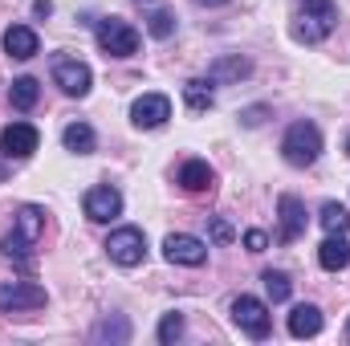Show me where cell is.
I'll use <instances>...</instances> for the list:
<instances>
[{"mask_svg": "<svg viewBox=\"0 0 350 346\" xmlns=\"http://www.w3.org/2000/svg\"><path fill=\"white\" fill-rule=\"evenodd\" d=\"M41 232H45V212H41L37 204H25V208L16 212L12 232L0 241V253L8 261H16V265H29V249L41 241Z\"/></svg>", "mask_w": 350, "mask_h": 346, "instance_id": "6da1fadb", "label": "cell"}, {"mask_svg": "<svg viewBox=\"0 0 350 346\" xmlns=\"http://www.w3.org/2000/svg\"><path fill=\"white\" fill-rule=\"evenodd\" d=\"M334 25H338V4L334 0H306L301 12H297V25H293V41L318 45L334 33Z\"/></svg>", "mask_w": 350, "mask_h": 346, "instance_id": "7a4b0ae2", "label": "cell"}, {"mask_svg": "<svg viewBox=\"0 0 350 346\" xmlns=\"http://www.w3.org/2000/svg\"><path fill=\"white\" fill-rule=\"evenodd\" d=\"M281 155L289 168H310L322 155V131L314 122H293L281 139Z\"/></svg>", "mask_w": 350, "mask_h": 346, "instance_id": "3957f363", "label": "cell"}, {"mask_svg": "<svg viewBox=\"0 0 350 346\" xmlns=\"http://www.w3.org/2000/svg\"><path fill=\"white\" fill-rule=\"evenodd\" d=\"M98 45H102L106 57H135L139 53V33H135V25H126L118 16H106V21H98Z\"/></svg>", "mask_w": 350, "mask_h": 346, "instance_id": "277c9868", "label": "cell"}, {"mask_svg": "<svg viewBox=\"0 0 350 346\" xmlns=\"http://www.w3.org/2000/svg\"><path fill=\"white\" fill-rule=\"evenodd\" d=\"M232 322H237L249 338H265V334L273 330V314H269V306L257 302V297H249V293H241V297L232 302Z\"/></svg>", "mask_w": 350, "mask_h": 346, "instance_id": "5b68a950", "label": "cell"}, {"mask_svg": "<svg viewBox=\"0 0 350 346\" xmlns=\"http://www.w3.org/2000/svg\"><path fill=\"white\" fill-rule=\"evenodd\" d=\"M106 253H110L114 265L135 269L139 261L147 257V237H143L139 228H114V232H110V241H106Z\"/></svg>", "mask_w": 350, "mask_h": 346, "instance_id": "8992f818", "label": "cell"}, {"mask_svg": "<svg viewBox=\"0 0 350 346\" xmlns=\"http://www.w3.org/2000/svg\"><path fill=\"white\" fill-rule=\"evenodd\" d=\"M45 302H49L45 289L33 285V281H4V285H0V310H4V314H16V310H41Z\"/></svg>", "mask_w": 350, "mask_h": 346, "instance_id": "52a82bcc", "label": "cell"}, {"mask_svg": "<svg viewBox=\"0 0 350 346\" xmlns=\"http://www.w3.org/2000/svg\"><path fill=\"white\" fill-rule=\"evenodd\" d=\"M53 82L62 86V94H70V98H86L94 74H90L86 62H78V57H57L53 62Z\"/></svg>", "mask_w": 350, "mask_h": 346, "instance_id": "ba28073f", "label": "cell"}, {"mask_svg": "<svg viewBox=\"0 0 350 346\" xmlns=\"http://www.w3.org/2000/svg\"><path fill=\"white\" fill-rule=\"evenodd\" d=\"M167 118H172L167 94H143V98H135V106H131V122H135L139 131H155V127H163Z\"/></svg>", "mask_w": 350, "mask_h": 346, "instance_id": "9c48e42d", "label": "cell"}, {"mask_svg": "<svg viewBox=\"0 0 350 346\" xmlns=\"http://www.w3.org/2000/svg\"><path fill=\"white\" fill-rule=\"evenodd\" d=\"M37 143H41V135L29 122H12V127L0 131V155L4 159H29L37 151Z\"/></svg>", "mask_w": 350, "mask_h": 346, "instance_id": "30bf717a", "label": "cell"}, {"mask_svg": "<svg viewBox=\"0 0 350 346\" xmlns=\"http://www.w3.org/2000/svg\"><path fill=\"white\" fill-rule=\"evenodd\" d=\"M163 253L172 265H187V269H200L204 261H208V245L200 241V237H187V232H172L167 241H163Z\"/></svg>", "mask_w": 350, "mask_h": 346, "instance_id": "8fae6325", "label": "cell"}, {"mask_svg": "<svg viewBox=\"0 0 350 346\" xmlns=\"http://www.w3.org/2000/svg\"><path fill=\"white\" fill-rule=\"evenodd\" d=\"M82 208H86V216L94 220V224H106V220H114V216L122 212V196H118V187L98 183V187H90L86 191Z\"/></svg>", "mask_w": 350, "mask_h": 346, "instance_id": "7c38bea8", "label": "cell"}, {"mask_svg": "<svg viewBox=\"0 0 350 346\" xmlns=\"http://www.w3.org/2000/svg\"><path fill=\"white\" fill-rule=\"evenodd\" d=\"M277 216H281L277 241H281V245H293V241L306 232V208H301V200H297V196H281V200H277Z\"/></svg>", "mask_w": 350, "mask_h": 346, "instance_id": "4fadbf2b", "label": "cell"}, {"mask_svg": "<svg viewBox=\"0 0 350 346\" xmlns=\"http://www.w3.org/2000/svg\"><path fill=\"white\" fill-rule=\"evenodd\" d=\"M37 49H41V41H37V33L29 25H8L4 29V53L8 57L29 62V57H37Z\"/></svg>", "mask_w": 350, "mask_h": 346, "instance_id": "5bb4252c", "label": "cell"}, {"mask_svg": "<svg viewBox=\"0 0 350 346\" xmlns=\"http://www.w3.org/2000/svg\"><path fill=\"white\" fill-rule=\"evenodd\" d=\"M318 265H322L326 273L347 269V265H350V241H347V232H330V237L322 241V249H318Z\"/></svg>", "mask_w": 350, "mask_h": 346, "instance_id": "9a60e30c", "label": "cell"}, {"mask_svg": "<svg viewBox=\"0 0 350 346\" xmlns=\"http://www.w3.org/2000/svg\"><path fill=\"white\" fill-rule=\"evenodd\" d=\"M249 62L241 57V53H232V57H220V62H212L208 66V82L212 86H224V82H241V78H249Z\"/></svg>", "mask_w": 350, "mask_h": 346, "instance_id": "2e32d148", "label": "cell"}, {"mask_svg": "<svg viewBox=\"0 0 350 346\" xmlns=\"http://www.w3.org/2000/svg\"><path fill=\"white\" fill-rule=\"evenodd\" d=\"M322 330V310L318 306H293L289 314V334L293 338H314Z\"/></svg>", "mask_w": 350, "mask_h": 346, "instance_id": "e0dca14e", "label": "cell"}, {"mask_svg": "<svg viewBox=\"0 0 350 346\" xmlns=\"http://www.w3.org/2000/svg\"><path fill=\"white\" fill-rule=\"evenodd\" d=\"M212 168L204 163V159H187L183 168H179V183H183V191H212Z\"/></svg>", "mask_w": 350, "mask_h": 346, "instance_id": "ac0fdd59", "label": "cell"}, {"mask_svg": "<svg viewBox=\"0 0 350 346\" xmlns=\"http://www.w3.org/2000/svg\"><path fill=\"white\" fill-rule=\"evenodd\" d=\"M62 143H66V151H74V155H90V151H94V131H90L86 122H70V127L62 131Z\"/></svg>", "mask_w": 350, "mask_h": 346, "instance_id": "d6986e66", "label": "cell"}, {"mask_svg": "<svg viewBox=\"0 0 350 346\" xmlns=\"http://www.w3.org/2000/svg\"><path fill=\"white\" fill-rule=\"evenodd\" d=\"M37 98H41L37 78H16V82L8 86V102H12L16 110H33V106H37Z\"/></svg>", "mask_w": 350, "mask_h": 346, "instance_id": "ffe728a7", "label": "cell"}, {"mask_svg": "<svg viewBox=\"0 0 350 346\" xmlns=\"http://www.w3.org/2000/svg\"><path fill=\"white\" fill-rule=\"evenodd\" d=\"M183 102H187V110H191V114L208 110V106H212V82H204V78H191V82L183 86Z\"/></svg>", "mask_w": 350, "mask_h": 346, "instance_id": "44dd1931", "label": "cell"}, {"mask_svg": "<svg viewBox=\"0 0 350 346\" xmlns=\"http://www.w3.org/2000/svg\"><path fill=\"white\" fill-rule=\"evenodd\" d=\"M318 220H322V228H326V232H347V228H350V212L342 208V204H334V200H326V204H322Z\"/></svg>", "mask_w": 350, "mask_h": 346, "instance_id": "7402d4cb", "label": "cell"}, {"mask_svg": "<svg viewBox=\"0 0 350 346\" xmlns=\"http://www.w3.org/2000/svg\"><path fill=\"white\" fill-rule=\"evenodd\" d=\"M261 281H265V293H269L273 302H285V297L293 293V281H289V273H281V269H269Z\"/></svg>", "mask_w": 350, "mask_h": 346, "instance_id": "603a6c76", "label": "cell"}, {"mask_svg": "<svg viewBox=\"0 0 350 346\" xmlns=\"http://www.w3.org/2000/svg\"><path fill=\"white\" fill-rule=\"evenodd\" d=\"M147 29H151V37L167 41V37L175 33V16H172V12H163V8H155V12L147 16Z\"/></svg>", "mask_w": 350, "mask_h": 346, "instance_id": "cb8c5ba5", "label": "cell"}, {"mask_svg": "<svg viewBox=\"0 0 350 346\" xmlns=\"http://www.w3.org/2000/svg\"><path fill=\"white\" fill-rule=\"evenodd\" d=\"M94 338H114V343H126V338H131V326H126L122 318H114V322L106 318V322L94 330Z\"/></svg>", "mask_w": 350, "mask_h": 346, "instance_id": "d4e9b609", "label": "cell"}, {"mask_svg": "<svg viewBox=\"0 0 350 346\" xmlns=\"http://www.w3.org/2000/svg\"><path fill=\"white\" fill-rule=\"evenodd\" d=\"M183 334V314H167L163 322H159V343L167 346V343H175Z\"/></svg>", "mask_w": 350, "mask_h": 346, "instance_id": "484cf974", "label": "cell"}, {"mask_svg": "<svg viewBox=\"0 0 350 346\" xmlns=\"http://www.w3.org/2000/svg\"><path fill=\"white\" fill-rule=\"evenodd\" d=\"M245 245H249V253H265L269 237H265L261 228H249V232H245Z\"/></svg>", "mask_w": 350, "mask_h": 346, "instance_id": "4316f807", "label": "cell"}, {"mask_svg": "<svg viewBox=\"0 0 350 346\" xmlns=\"http://www.w3.org/2000/svg\"><path fill=\"white\" fill-rule=\"evenodd\" d=\"M212 241L216 245H228L232 241V224L228 220H212Z\"/></svg>", "mask_w": 350, "mask_h": 346, "instance_id": "83f0119b", "label": "cell"}, {"mask_svg": "<svg viewBox=\"0 0 350 346\" xmlns=\"http://www.w3.org/2000/svg\"><path fill=\"white\" fill-rule=\"evenodd\" d=\"M265 114H269L265 106H253V110H241V122H245V127H261V122H265Z\"/></svg>", "mask_w": 350, "mask_h": 346, "instance_id": "f1b7e54d", "label": "cell"}, {"mask_svg": "<svg viewBox=\"0 0 350 346\" xmlns=\"http://www.w3.org/2000/svg\"><path fill=\"white\" fill-rule=\"evenodd\" d=\"M33 12H37V16H49V12H53V4H49V0H37V4H33Z\"/></svg>", "mask_w": 350, "mask_h": 346, "instance_id": "f546056e", "label": "cell"}, {"mask_svg": "<svg viewBox=\"0 0 350 346\" xmlns=\"http://www.w3.org/2000/svg\"><path fill=\"white\" fill-rule=\"evenodd\" d=\"M200 8H216V4H228V0H196Z\"/></svg>", "mask_w": 350, "mask_h": 346, "instance_id": "4dcf8cb0", "label": "cell"}, {"mask_svg": "<svg viewBox=\"0 0 350 346\" xmlns=\"http://www.w3.org/2000/svg\"><path fill=\"white\" fill-rule=\"evenodd\" d=\"M4 175H8V172H4V163H0V179H4Z\"/></svg>", "mask_w": 350, "mask_h": 346, "instance_id": "1f68e13d", "label": "cell"}, {"mask_svg": "<svg viewBox=\"0 0 350 346\" xmlns=\"http://www.w3.org/2000/svg\"><path fill=\"white\" fill-rule=\"evenodd\" d=\"M347 155H350V135H347Z\"/></svg>", "mask_w": 350, "mask_h": 346, "instance_id": "d6a6232c", "label": "cell"}, {"mask_svg": "<svg viewBox=\"0 0 350 346\" xmlns=\"http://www.w3.org/2000/svg\"><path fill=\"white\" fill-rule=\"evenodd\" d=\"M347 338H350V326H347Z\"/></svg>", "mask_w": 350, "mask_h": 346, "instance_id": "836d02e7", "label": "cell"}]
</instances>
